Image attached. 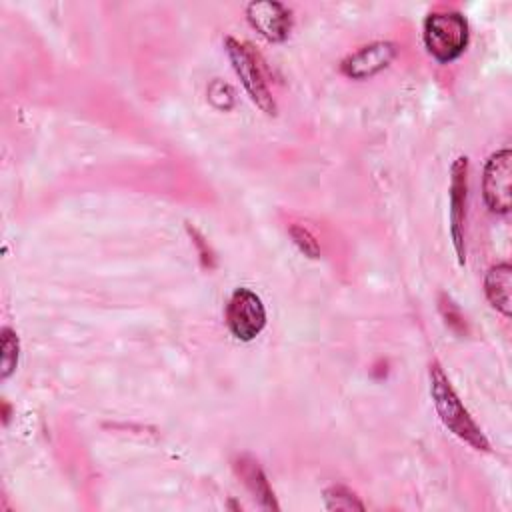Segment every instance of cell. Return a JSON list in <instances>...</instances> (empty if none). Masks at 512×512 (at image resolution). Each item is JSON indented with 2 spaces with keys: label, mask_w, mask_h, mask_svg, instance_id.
<instances>
[{
  "label": "cell",
  "mask_w": 512,
  "mask_h": 512,
  "mask_svg": "<svg viewBox=\"0 0 512 512\" xmlns=\"http://www.w3.org/2000/svg\"><path fill=\"white\" fill-rule=\"evenodd\" d=\"M430 394L440 420L452 434H456L460 440L468 442L476 450H490L488 438L472 420L470 412L464 408L462 400L450 386V380L436 362L430 366Z\"/></svg>",
  "instance_id": "6da1fadb"
},
{
  "label": "cell",
  "mask_w": 512,
  "mask_h": 512,
  "mask_svg": "<svg viewBox=\"0 0 512 512\" xmlns=\"http://www.w3.org/2000/svg\"><path fill=\"white\" fill-rule=\"evenodd\" d=\"M422 38L434 60L454 62L468 46V22L460 12H432L424 20Z\"/></svg>",
  "instance_id": "7a4b0ae2"
},
{
  "label": "cell",
  "mask_w": 512,
  "mask_h": 512,
  "mask_svg": "<svg viewBox=\"0 0 512 512\" xmlns=\"http://www.w3.org/2000/svg\"><path fill=\"white\" fill-rule=\"evenodd\" d=\"M226 54L232 62V68L236 72V76L242 80L246 92L250 94L252 102L266 114H276V104L274 98L266 86L264 74L256 62V56L248 50V46L240 44L234 38H226L224 42Z\"/></svg>",
  "instance_id": "3957f363"
},
{
  "label": "cell",
  "mask_w": 512,
  "mask_h": 512,
  "mask_svg": "<svg viewBox=\"0 0 512 512\" xmlns=\"http://www.w3.org/2000/svg\"><path fill=\"white\" fill-rule=\"evenodd\" d=\"M226 324L238 340H254L266 324V310L262 300L248 288L234 290L226 306Z\"/></svg>",
  "instance_id": "277c9868"
},
{
  "label": "cell",
  "mask_w": 512,
  "mask_h": 512,
  "mask_svg": "<svg viewBox=\"0 0 512 512\" xmlns=\"http://www.w3.org/2000/svg\"><path fill=\"white\" fill-rule=\"evenodd\" d=\"M510 176H512V156L510 150H498L494 152L486 166L482 176V192L486 206L496 214H508L512 200H510Z\"/></svg>",
  "instance_id": "5b68a950"
},
{
  "label": "cell",
  "mask_w": 512,
  "mask_h": 512,
  "mask_svg": "<svg viewBox=\"0 0 512 512\" xmlns=\"http://www.w3.org/2000/svg\"><path fill=\"white\" fill-rule=\"evenodd\" d=\"M246 18L250 26L268 42H284L292 28L290 10L272 0H258L246 6Z\"/></svg>",
  "instance_id": "8992f818"
},
{
  "label": "cell",
  "mask_w": 512,
  "mask_h": 512,
  "mask_svg": "<svg viewBox=\"0 0 512 512\" xmlns=\"http://www.w3.org/2000/svg\"><path fill=\"white\" fill-rule=\"evenodd\" d=\"M396 58V46L390 42H374L352 52L342 62V72L348 78L364 80L384 70Z\"/></svg>",
  "instance_id": "52a82bcc"
},
{
  "label": "cell",
  "mask_w": 512,
  "mask_h": 512,
  "mask_svg": "<svg viewBox=\"0 0 512 512\" xmlns=\"http://www.w3.org/2000/svg\"><path fill=\"white\" fill-rule=\"evenodd\" d=\"M466 170L468 158L460 156L452 164L450 182V234L458 254V262L464 264V204H466Z\"/></svg>",
  "instance_id": "ba28073f"
},
{
  "label": "cell",
  "mask_w": 512,
  "mask_h": 512,
  "mask_svg": "<svg viewBox=\"0 0 512 512\" xmlns=\"http://www.w3.org/2000/svg\"><path fill=\"white\" fill-rule=\"evenodd\" d=\"M510 286H512V268L508 262L496 264L486 272V278H484L486 298L506 318L510 316Z\"/></svg>",
  "instance_id": "9c48e42d"
},
{
  "label": "cell",
  "mask_w": 512,
  "mask_h": 512,
  "mask_svg": "<svg viewBox=\"0 0 512 512\" xmlns=\"http://www.w3.org/2000/svg\"><path fill=\"white\" fill-rule=\"evenodd\" d=\"M236 470L240 474V478L244 480V484L248 486V490L254 494V498L260 500V504L264 508H270V510H278V504H276V498H274V492L270 490L268 486V480L262 472V468L258 466L256 460L248 458V456H240L236 460Z\"/></svg>",
  "instance_id": "30bf717a"
},
{
  "label": "cell",
  "mask_w": 512,
  "mask_h": 512,
  "mask_svg": "<svg viewBox=\"0 0 512 512\" xmlns=\"http://www.w3.org/2000/svg\"><path fill=\"white\" fill-rule=\"evenodd\" d=\"M0 348H2V356H0V378L8 380L12 376V372L18 366V354H20V342L18 336L12 328L4 326L0 332Z\"/></svg>",
  "instance_id": "8fae6325"
},
{
  "label": "cell",
  "mask_w": 512,
  "mask_h": 512,
  "mask_svg": "<svg viewBox=\"0 0 512 512\" xmlns=\"http://www.w3.org/2000/svg\"><path fill=\"white\" fill-rule=\"evenodd\" d=\"M328 510H364V504L344 486H330L324 492Z\"/></svg>",
  "instance_id": "7c38bea8"
},
{
  "label": "cell",
  "mask_w": 512,
  "mask_h": 512,
  "mask_svg": "<svg viewBox=\"0 0 512 512\" xmlns=\"http://www.w3.org/2000/svg\"><path fill=\"white\" fill-rule=\"evenodd\" d=\"M290 236L298 250L308 256V258H318L320 256V246L314 240V236L304 228V226H290Z\"/></svg>",
  "instance_id": "4fadbf2b"
},
{
  "label": "cell",
  "mask_w": 512,
  "mask_h": 512,
  "mask_svg": "<svg viewBox=\"0 0 512 512\" xmlns=\"http://www.w3.org/2000/svg\"><path fill=\"white\" fill-rule=\"evenodd\" d=\"M208 98L220 110H230L234 106V92H232V88L226 82L218 80V78L208 86Z\"/></svg>",
  "instance_id": "5bb4252c"
}]
</instances>
